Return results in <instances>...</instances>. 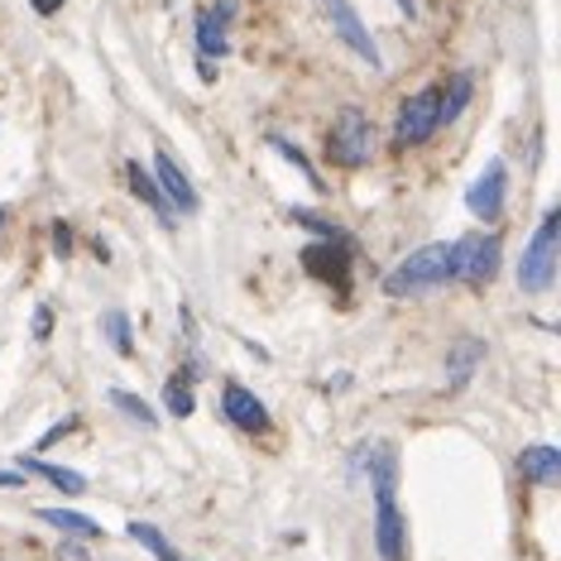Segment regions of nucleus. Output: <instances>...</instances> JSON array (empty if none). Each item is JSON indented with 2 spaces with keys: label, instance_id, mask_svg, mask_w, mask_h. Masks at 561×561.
I'll return each instance as SVG.
<instances>
[{
  "label": "nucleus",
  "instance_id": "1",
  "mask_svg": "<svg viewBox=\"0 0 561 561\" xmlns=\"http://www.w3.org/2000/svg\"><path fill=\"white\" fill-rule=\"evenodd\" d=\"M456 278V240H437V246L413 250L398 270L384 274V293L389 298H413V293L442 288Z\"/></svg>",
  "mask_w": 561,
  "mask_h": 561
},
{
  "label": "nucleus",
  "instance_id": "2",
  "mask_svg": "<svg viewBox=\"0 0 561 561\" xmlns=\"http://www.w3.org/2000/svg\"><path fill=\"white\" fill-rule=\"evenodd\" d=\"M557 254H561V212L542 216V226L533 230L528 250H523V264H518V288L523 293H547L557 278Z\"/></svg>",
  "mask_w": 561,
  "mask_h": 561
},
{
  "label": "nucleus",
  "instance_id": "3",
  "mask_svg": "<svg viewBox=\"0 0 561 561\" xmlns=\"http://www.w3.org/2000/svg\"><path fill=\"white\" fill-rule=\"evenodd\" d=\"M326 158L341 168H365L374 158V126L360 106H346L332 120V135H326Z\"/></svg>",
  "mask_w": 561,
  "mask_h": 561
},
{
  "label": "nucleus",
  "instance_id": "4",
  "mask_svg": "<svg viewBox=\"0 0 561 561\" xmlns=\"http://www.w3.org/2000/svg\"><path fill=\"white\" fill-rule=\"evenodd\" d=\"M437 102H442V92L427 87V92L408 96V102L398 106V120H394V144H398V150L427 144L437 130H442V120H437Z\"/></svg>",
  "mask_w": 561,
  "mask_h": 561
},
{
  "label": "nucleus",
  "instance_id": "5",
  "mask_svg": "<svg viewBox=\"0 0 561 561\" xmlns=\"http://www.w3.org/2000/svg\"><path fill=\"white\" fill-rule=\"evenodd\" d=\"M322 10H326V20H332V29H336V39L350 48V53L360 58V63H370L374 72L384 68V58H380V48H374L370 39V29H365V20H360V10L350 5V0H322Z\"/></svg>",
  "mask_w": 561,
  "mask_h": 561
},
{
  "label": "nucleus",
  "instance_id": "6",
  "mask_svg": "<svg viewBox=\"0 0 561 561\" xmlns=\"http://www.w3.org/2000/svg\"><path fill=\"white\" fill-rule=\"evenodd\" d=\"M499 236H466L456 240V278L470 288H485L499 274Z\"/></svg>",
  "mask_w": 561,
  "mask_h": 561
},
{
  "label": "nucleus",
  "instance_id": "7",
  "mask_svg": "<svg viewBox=\"0 0 561 561\" xmlns=\"http://www.w3.org/2000/svg\"><path fill=\"white\" fill-rule=\"evenodd\" d=\"M302 270L322 284H332L346 293L350 288V240H326V246H308L302 250Z\"/></svg>",
  "mask_w": 561,
  "mask_h": 561
},
{
  "label": "nucleus",
  "instance_id": "8",
  "mask_svg": "<svg viewBox=\"0 0 561 561\" xmlns=\"http://www.w3.org/2000/svg\"><path fill=\"white\" fill-rule=\"evenodd\" d=\"M504 188H509L504 158H490V164H485V174L466 188V206L480 216V222H494V216L504 212Z\"/></svg>",
  "mask_w": 561,
  "mask_h": 561
},
{
  "label": "nucleus",
  "instance_id": "9",
  "mask_svg": "<svg viewBox=\"0 0 561 561\" xmlns=\"http://www.w3.org/2000/svg\"><path fill=\"white\" fill-rule=\"evenodd\" d=\"M222 413H226L230 427H240V432H250V437L270 432V408H264L260 398H254L246 384H236V380L222 389Z\"/></svg>",
  "mask_w": 561,
  "mask_h": 561
},
{
  "label": "nucleus",
  "instance_id": "10",
  "mask_svg": "<svg viewBox=\"0 0 561 561\" xmlns=\"http://www.w3.org/2000/svg\"><path fill=\"white\" fill-rule=\"evenodd\" d=\"M154 182L164 188V198L174 202V212H198V206H202L198 188H192L188 174L178 168V158H174V154H164V150L154 154Z\"/></svg>",
  "mask_w": 561,
  "mask_h": 561
},
{
  "label": "nucleus",
  "instance_id": "11",
  "mask_svg": "<svg viewBox=\"0 0 561 561\" xmlns=\"http://www.w3.org/2000/svg\"><path fill=\"white\" fill-rule=\"evenodd\" d=\"M480 365H485V341L480 336H456L451 350H446V389H466Z\"/></svg>",
  "mask_w": 561,
  "mask_h": 561
},
{
  "label": "nucleus",
  "instance_id": "12",
  "mask_svg": "<svg viewBox=\"0 0 561 561\" xmlns=\"http://www.w3.org/2000/svg\"><path fill=\"white\" fill-rule=\"evenodd\" d=\"M360 461L370 466V485H374V499H394V485H398V456L389 442H365L360 446Z\"/></svg>",
  "mask_w": 561,
  "mask_h": 561
},
{
  "label": "nucleus",
  "instance_id": "13",
  "mask_svg": "<svg viewBox=\"0 0 561 561\" xmlns=\"http://www.w3.org/2000/svg\"><path fill=\"white\" fill-rule=\"evenodd\" d=\"M518 470H523V480L542 485V490H557V485H561V451H557V446H547V442L523 446Z\"/></svg>",
  "mask_w": 561,
  "mask_h": 561
},
{
  "label": "nucleus",
  "instance_id": "14",
  "mask_svg": "<svg viewBox=\"0 0 561 561\" xmlns=\"http://www.w3.org/2000/svg\"><path fill=\"white\" fill-rule=\"evenodd\" d=\"M404 514H398L394 499H380V514H374V547L384 561H404Z\"/></svg>",
  "mask_w": 561,
  "mask_h": 561
},
{
  "label": "nucleus",
  "instance_id": "15",
  "mask_svg": "<svg viewBox=\"0 0 561 561\" xmlns=\"http://www.w3.org/2000/svg\"><path fill=\"white\" fill-rule=\"evenodd\" d=\"M126 178H130V192H135L144 206H150L158 222H164V226H174V222H178V216H174V202L164 198V188L154 182L150 168H140V158H130V164H126Z\"/></svg>",
  "mask_w": 561,
  "mask_h": 561
},
{
  "label": "nucleus",
  "instance_id": "16",
  "mask_svg": "<svg viewBox=\"0 0 561 561\" xmlns=\"http://www.w3.org/2000/svg\"><path fill=\"white\" fill-rule=\"evenodd\" d=\"M20 470L24 475H44V480L58 485L63 494H87V480H82L77 470H68V466H48V461H39V456H20Z\"/></svg>",
  "mask_w": 561,
  "mask_h": 561
},
{
  "label": "nucleus",
  "instance_id": "17",
  "mask_svg": "<svg viewBox=\"0 0 561 561\" xmlns=\"http://www.w3.org/2000/svg\"><path fill=\"white\" fill-rule=\"evenodd\" d=\"M470 96H475V77H470V72H456V77L446 82L442 102H437V120H442V126H451V120H456V116L470 106Z\"/></svg>",
  "mask_w": 561,
  "mask_h": 561
},
{
  "label": "nucleus",
  "instance_id": "18",
  "mask_svg": "<svg viewBox=\"0 0 561 561\" xmlns=\"http://www.w3.org/2000/svg\"><path fill=\"white\" fill-rule=\"evenodd\" d=\"M39 518L48 523V528H58V533H72V538H102V523H92L82 514H68V509H39Z\"/></svg>",
  "mask_w": 561,
  "mask_h": 561
},
{
  "label": "nucleus",
  "instance_id": "19",
  "mask_svg": "<svg viewBox=\"0 0 561 561\" xmlns=\"http://www.w3.org/2000/svg\"><path fill=\"white\" fill-rule=\"evenodd\" d=\"M198 53L202 58H226L230 53V39H226V24H216L212 15H198Z\"/></svg>",
  "mask_w": 561,
  "mask_h": 561
},
{
  "label": "nucleus",
  "instance_id": "20",
  "mask_svg": "<svg viewBox=\"0 0 561 561\" xmlns=\"http://www.w3.org/2000/svg\"><path fill=\"white\" fill-rule=\"evenodd\" d=\"M102 332H106V341H111V350L116 356H135V336H130V317L120 312V308H111L102 317Z\"/></svg>",
  "mask_w": 561,
  "mask_h": 561
},
{
  "label": "nucleus",
  "instance_id": "21",
  "mask_svg": "<svg viewBox=\"0 0 561 561\" xmlns=\"http://www.w3.org/2000/svg\"><path fill=\"white\" fill-rule=\"evenodd\" d=\"M130 538H135L140 547H150V552H154L158 561H188V557H178L174 547H168V538L154 528V523H130Z\"/></svg>",
  "mask_w": 561,
  "mask_h": 561
},
{
  "label": "nucleus",
  "instance_id": "22",
  "mask_svg": "<svg viewBox=\"0 0 561 561\" xmlns=\"http://www.w3.org/2000/svg\"><path fill=\"white\" fill-rule=\"evenodd\" d=\"M270 150H278V154H284V158H288V164H293V168H298V174H302V178H308V182H312V188H317V192H322V188H326V182H322V178H317V168L308 164V154H302V150H298V144H293V140H284V135H270Z\"/></svg>",
  "mask_w": 561,
  "mask_h": 561
},
{
  "label": "nucleus",
  "instance_id": "23",
  "mask_svg": "<svg viewBox=\"0 0 561 561\" xmlns=\"http://www.w3.org/2000/svg\"><path fill=\"white\" fill-rule=\"evenodd\" d=\"M111 404L126 413V418H135V422H144V427H158V413L144 404L140 394H126V389H111Z\"/></svg>",
  "mask_w": 561,
  "mask_h": 561
},
{
  "label": "nucleus",
  "instance_id": "24",
  "mask_svg": "<svg viewBox=\"0 0 561 561\" xmlns=\"http://www.w3.org/2000/svg\"><path fill=\"white\" fill-rule=\"evenodd\" d=\"M293 222H298V226H308L312 230V236H322V240H350L346 236V230H341L336 222H322V216H317V212H302V206H293Z\"/></svg>",
  "mask_w": 561,
  "mask_h": 561
},
{
  "label": "nucleus",
  "instance_id": "25",
  "mask_svg": "<svg viewBox=\"0 0 561 561\" xmlns=\"http://www.w3.org/2000/svg\"><path fill=\"white\" fill-rule=\"evenodd\" d=\"M164 404H168V413L174 418H192V389H188V380H168V389H164Z\"/></svg>",
  "mask_w": 561,
  "mask_h": 561
},
{
  "label": "nucleus",
  "instance_id": "26",
  "mask_svg": "<svg viewBox=\"0 0 561 561\" xmlns=\"http://www.w3.org/2000/svg\"><path fill=\"white\" fill-rule=\"evenodd\" d=\"M53 254H58V260H68V254H72V230L63 222L53 226Z\"/></svg>",
  "mask_w": 561,
  "mask_h": 561
},
{
  "label": "nucleus",
  "instance_id": "27",
  "mask_svg": "<svg viewBox=\"0 0 561 561\" xmlns=\"http://www.w3.org/2000/svg\"><path fill=\"white\" fill-rule=\"evenodd\" d=\"M48 336H53V312L39 308L34 312V341H48Z\"/></svg>",
  "mask_w": 561,
  "mask_h": 561
},
{
  "label": "nucleus",
  "instance_id": "28",
  "mask_svg": "<svg viewBox=\"0 0 561 561\" xmlns=\"http://www.w3.org/2000/svg\"><path fill=\"white\" fill-rule=\"evenodd\" d=\"M206 15H212L216 24H226V20H236V0H216L212 10H206Z\"/></svg>",
  "mask_w": 561,
  "mask_h": 561
},
{
  "label": "nucleus",
  "instance_id": "29",
  "mask_svg": "<svg viewBox=\"0 0 561 561\" xmlns=\"http://www.w3.org/2000/svg\"><path fill=\"white\" fill-rule=\"evenodd\" d=\"M24 480H29L24 470H0V490H24Z\"/></svg>",
  "mask_w": 561,
  "mask_h": 561
},
{
  "label": "nucleus",
  "instance_id": "30",
  "mask_svg": "<svg viewBox=\"0 0 561 561\" xmlns=\"http://www.w3.org/2000/svg\"><path fill=\"white\" fill-rule=\"evenodd\" d=\"M34 10H39V15H58V10H63V0H29Z\"/></svg>",
  "mask_w": 561,
  "mask_h": 561
},
{
  "label": "nucleus",
  "instance_id": "31",
  "mask_svg": "<svg viewBox=\"0 0 561 561\" xmlns=\"http://www.w3.org/2000/svg\"><path fill=\"white\" fill-rule=\"evenodd\" d=\"M394 5H398V10H404V15H408V20H413V15H418V0H394Z\"/></svg>",
  "mask_w": 561,
  "mask_h": 561
},
{
  "label": "nucleus",
  "instance_id": "32",
  "mask_svg": "<svg viewBox=\"0 0 561 561\" xmlns=\"http://www.w3.org/2000/svg\"><path fill=\"white\" fill-rule=\"evenodd\" d=\"M58 557H63V561H87V557L77 552V547H63V552H58Z\"/></svg>",
  "mask_w": 561,
  "mask_h": 561
},
{
  "label": "nucleus",
  "instance_id": "33",
  "mask_svg": "<svg viewBox=\"0 0 561 561\" xmlns=\"http://www.w3.org/2000/svg\"><path fill=\"white\" fill-rule=\"evenodd\" d=\"M0 222H5V206H0Z\"/></svg>",
  "mask_w": 561,
  "mask_h": 561
}]
</instances>
